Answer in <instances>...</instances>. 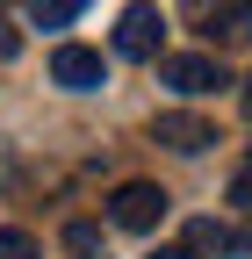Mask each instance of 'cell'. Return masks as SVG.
Listing matches in <instances>:
<instances>
[{
	"label": "cell",
	"instance_id": "obj_6",
	"mask_svg": "<svg viewBox=\"0 0 252 259\" xmlns=\"http://www.w3.org/2000/svg\"><path fill=\"white\" fill-rule=\"evenodd\" d=\"M151 137H159V144H173V151H187V158H195V151H209V144H216V130H209L202 115H180V108H166L159 122H151Z\"/></svg>",
	"mask_w": 252,
	"mask_h": 259
},
{
	"label": "cell",
	"instance_id": "obj_14",
	"mask_svg": "<svg viewBox=\"0 0 252 259\" xmlns=\"http://www.w3.org/2000/svg\"><path fill=\"white\" fill-rule=\"evenodd\" d=\"M245 108H252V79H245Z\"/></svg>",
	"mask_w": 252,
	"mask_h": 259
},
{
	"label": "cell",
	"instance_id": "obj_4",
	"mask_svg": "<svg viewBox=\"0 0 252 259\" xmlns=\"http://www.w3.org/2000/svg\"><path fill=\"white\" fill-rule=\"evenodd\" d=\"M187 22H202V36H252V0H187Z\"/></svg>",
	"mask_w": 252,
	"mask_h": 259
},
{
	"label": "cell",
	"instance_id": "obj_11",
	"mask_svg": "<svg viewBox=\"0 0 252 259\" xmlns=\"http://www.w3.org/2000/svg\"><path fill=\"white\" fill-rule=\"evenodd\" d=\"M22 51V36H15V22H0V58H15Z\"/></svg>",
	"mask_w": 252,
	"mask_h": 259
},
{
	"label": "cell",
	"instance_id": "obj_9",
	"mask_svg": "<svg viewBox=\"0 0 252 259\" xmlns=\"http://www.w3.org/2000/svg\"><path fill=\"white\" fill-rule=\"evenodd\" d=\"M65 252H72V259H108L101 238H94V223H65Z\"/></svg>",
	"mask_w": 252,
	"mask_h": 259
},
{
	"label": "cell",
	"instance_id": "obj_8",
	"mask_svg": "<svg viewBox=\"0 0 252 259\" xmlns=\"http://www.w3.org/2000/svg\"><path fill=\"white\" fill-rule=\"evenodd\" d=\"M79 15H87V0H29V22H36V29H65Z\"/></svg>",
	"mask_w": 252,
	"mask_h": 259
},
{
	"label": "cell",
	"instance_id": "obj_1",
	"mask_svg": "<svg viewBox=\"0 0 252 259\" xmlns=\"http://www.w3.org/2000/svg\"><path fill=\"white\" fill-rule=\"evenodd\" d=\"M166 187L159 180H122L115 194H108V216L122 223V231H159V223H166Z\"/></svg>",
	"mask_w": 252,
	"mask_h": 259
},
{
	"label": "cell",
	"instance_id": "obj_5",
	"mask_svg": "<svg viewBox=\"0 0 252 259\" xmlns=\"http://www.w3.org/2000/svg\"><path fill=\"white\" fill-rule=\"evenodd\" d=\"M51 79L72 87V94H94V87L108 79V65H101V51H87V44H58L51 51Z\"/></svg>",
	"mask_w": 252,
	"mask_h": 259
},
{
	"label": "cell",
	"instance_id": "obj_13",
	"mask_svg": "<svg viewBox=\"0 0 252 259\" xmlns=\"http://www.w3.org/2000/svg\"><path fill=\"white\" fill-rule=\"evenodd\" d=\"M231 194H238V209H252V180H238V187H231Z\"/></svg>",
	"mask_w": 252,
	"mask_h": 259
},
{
	"label": "cell",
	"instance_id": "obj_12",
	"mask_svg": "<svg viewBox=\"0 0 252 259\" xmlns=\"http://www.w3.org/2000/svg\"><path fill=\"white\" fill-rule=\"evenodd\" d=\"M151 259H202V252H195V245H159Z\"/></svg>",
	"mask_w": 252,
	"mask_h": 259
},
{
	"label": "cell",
	"instance_id": "obj_7",
	"mask_svg": "<svg viewBox=\"0 0 252 259\" xmlns=\"http://www.w3.org/2000/svg\"><path fill=\"white\" fill-rule=\"evenodd\" d=\"M187 245H195V252H252V231H238V223H216V216H202V223H187Z\"/></svg>",
	"mask_w": 252,
	"mask_h": 259
},
{
	"label": "cell",
	"instance_id": "obj_2",
	"mask_svg": "<svg viewBox=\"0 0 252 259\" xmlns=\"http://www.w3.org/2000/svg\"><path fill=\"white\" fill-rule=\"evenodd\" d=\"M159 36H166V22L151 0H130V8L115 15V51L122 58H159Z\"/></svg>",
	"mask_w": 252,
	"mask_h": 259
},
{
	"label": "cell",
	"instance_id": "obj_3",
	"mask_svg": "<svg viewBox=\"0 0 252 259\" xmlns=\"http://www.w3.org/2000/svg\"><path fill=\"white\" fill-rule=\"evenodd\" d=\"M159 79L173 94H216L224 87V65H216L209 51H180V58H159Z\"/></svg>",
	"mask_w": 252,
	"mask_h": 259
},
{
	"label": "cell",
	"instance_id": "obj_10",
	"mask_svg": "<svg viewBox=\"0 0 252 259\" xmlns=\"http://www.w3.org/2000/svg\"><path fill=\"white\" fill-rule=\"evenodd\" d=\"M0 259H36V245H29V231H0Z\"/></svg>",
	"mask_w": 252,
	"mask_h": 259
}]
</instances>
